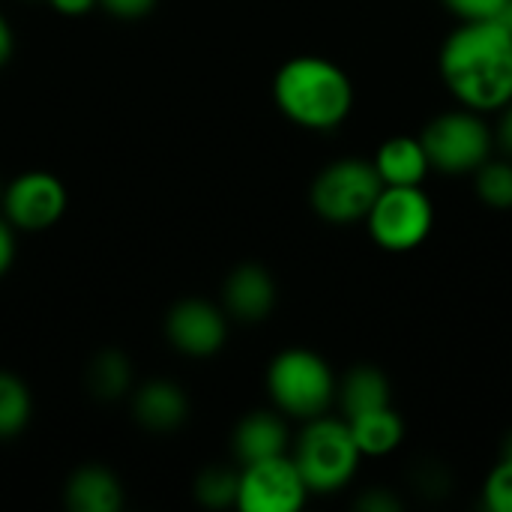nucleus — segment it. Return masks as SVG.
<instances>
[{"instance_id": "obj_1", "label": "nucleus", "mask_w": 512, "mask_h": 512, "mask_svg": "<svg viewBox=\"0 0 512 512\" xmlns=\"http://www.w3.org/2000/svg\"><path fill=\"white\" fill-rule=\"evenodd\" d=\"M438 69L453 99L489 114L512 102V30L501 21H462L441 45Z\"/></svg>"}, {"instance_id": "obj_2", "label": "nucleus", "mask_w": 512, "mask_h": 512, "mask_svg": "<svg viewBox=\"0 0 512 512\" xmlns=\"http://www.w3.org/2000/svg\"><path fill=\"white\" fill-rule=\"evenodd\" d=\"M273 99L291 123L327 132L348 120L354 108V84L333 60L300 54L276 72Z\"/></svg>"}, {"instance_id": "obj_3", "label": "nucleus", "mask_w": 512, "mask_h": 512, "mask_svg": "<svg viewBox=\"0 0 512 512\" xmlns=\"http://www.w3.org/2000/svg\"><path fill=\"white\" fill-rule=\"evenodd\" d=\"M309 495H333L345 489L360 471V450L354 444L348 420L336 417H312L300 432L291 453Z\"/></svg>"}, {"instance_id": "obj_4", "label": "nucleus", "mask_w": 512, "mask_h": 512, "mask_svg": "<svg viewBox=\"0 0 512 512\" xmlns=\"http://www.w3.org/2000/svg\"><path fill=\"white\" fill-rule=\"evenodd\" d=\"M336 375L330 363L306 348H288L267 369V390L279 414L312 420L327 414L336 399Z\"/></svg>"}, {"instance_id": "obj_5", "label": "nucleus", "mask_w": 512, "mask_h": 512, "mask_svg": "<svg viewBox=\"0 0 512 512\" xmlns=\"http://www.w3.org/2000/svg\"><path fill=\"white\" fill-rule=\"evenodd\" d=\"M420 141L429 153L432 171L444 174H474L495 147V132L480 111L453 108L426 123Z\"/></svg>"}, {"instance_id": "obj_6", "label": "nucleus", "mask_w": 512, "mask_h": 512, "mask_svg": "<svg viewBox=\"0 0 512 512\" xmlns=\"http://www.w3.org/2000/svg\"><path fill=\"white\" fill-rule=\"evenodd\" d=\"M384 183L372 162L366 159H339L327 165L309 192L312 210L330 225H354L363 222L381 195Z\"/></svg>"}, {"instance_id": "obj_7", "label": "nucleus", "mask_w": 512, "mask_h": 512, "mask_svg": "<svg viewBox=\"0 0 512 512\" xmlns=\"http://www.w3.org/2000/svg\"><path fill=\"white\" fill-rule=\"evenodd\" d=\"M363 222L381 249L411 252L432 234L435 204L423 186H384Z\"/></svg>"}, {"instance_id": "obj_8", "label": "nucleus", "mask_w": 512, "mask_h": 512, "mask_svg": "<svg viewBox=\"0 0 512 512\" xmlns=\"http://www.w3.org/2000/svg\"><path fill=\"white\" fill-rule=\"evenodd\" d=\"M306 498L309 489L288 453L240 468L237 507L243 512H297Z\"/></svg>"}, {"instance_id": "obj_9", "label": "nucleus", "mask_w": 512, "mask_h": 512, "mask_svg": "<svg viewBox=\"0 0 512 512\" xmlns=\"http://www.w3.org/2000/svg\"><path fill=\"white\" fill-rule=\"evenodd\" d=\"M0 204L12 228L45 231L66 213V186L48 171H24L3 189Z\"/></svg>"}, {"instance_id": "obj_10", "label": "nucleus", "mask_w": 512, "mask_h": 512, "mask_svg": "<svg viewBox=\"0 0 512 512\" xmlns=\"http://www.w3.org/2000/svg\"><path fill=\"white\" fill-rule=\"evenodd\" d=\"M165 333L171 345L186 357H213L228 339V321L222 309L201 297H186L171 306L165 318Z\"/></svg>"}, {"instance_id": "obj_11", "label": "nucleus", "mask_w": 512, "mask_h": 512, "mask_svg": "<svg viewBox=\"0 0 512 512\" xmlns=\"http://www.w3.org/2000/svg\"><path fill=\"white\" fill-rule=\"evenodd\" d=\"M225 306L246 324L264 321L276 306V282L261 264H240L225 282Z\"/></svg>"}, {"instance_id": "obj_12", "label": "nucleus", "mask_w": 512, "mask_h": 512, "mask_svg": "<svg viewBox=\"0 0 512 512\" xmlns=\"http://www.w3.org/2000/svg\"><path fill=\"white\" fill-rule=\"evenodd\" d=\"M384 186H423L432 162L420 135H393L387 138L372 159Z\"/></svg>"}, {"instance_id": "obj_13", "label": "nucleus", "mask_w": 512, "mask_h": 512, "mask_svg": "<svg viewBox=\"0 0 512 512\" xmlns=\"http://www.w3.org/2000/svg\"><path fill=\"white\" fill-rule=\"evenodd\" d=\"M234 453L243 465L285 456L288 453V426L273 411H255L240 420L234 432Z\"/></svg>"}, {"instance_id": "obj_14", "label": "nucleus", "mask_w": 512, "mask_h": 512, "mask_svg": "<svg viewBox=\"0 0 512 512\" xmlns=\"http://www.w3.org/2000/svg\"><path fill=\"white\" fill-rule=\"evenodd\" d=\"M66 507L75 512H117L123 507V486L108 468L81 465L66 483Z\"/></svg>"}, {"instance_id": "obj_15", "label": "nucleus", "mask_w": 512, "mask_h": 512, "mask_svg": "<svg viewBox=\"0 0 512 512\" xmlns=\"http://www.w3.org/2000/svg\"><path fill=\"white\" fill-rule=\"evenodd\" d=\"M132 411H135L141 426H147L153 432H171V429H177L186 420L189 402H186V393L177 384H171V381H150V384H144L135 393Z\"/></svg>"}, {"instance_id": "obj_16", "label": "nucleus", "mask_w": 512, "mask_h": 512, "mask_svg": "<svg viewBox=\"0 0 512 512\" xmlns=\"http://www.w3.org/2000/svg\"><path fill=\"white\" fill-rule=\"evenodd\" d=\"M348 426L363 459H384L405 441V420L393 411V405L348 417Z\"/></svg>"}, {"instance_id": "obj_17", "label": "nucleus", "mask_w": 512, "mask_h": 512, "mask_svg": "<svg viewBox=\"0 0 512 512\" xmlns=\"http://www.w3.org/2000/svg\"><path fill=\"white\" fill-rule=\"evenodd\" d=\"M336 399L345 411V420L348 417H357V414H366V411H378V408H387L393 405V393H390V381L387 375L378 369V366H354L342 384L336 387Z\"/></svg>"}, {"instance_id": "obj_18", "label": "nucleus", "mask_w": 512, "mask_h": 512, "mask_svg": "<svg viewBox=\"0 0 512 512\" xmlns=\"http://www.w3.org/2000/svg\"><path fill=\"white\" fill-rule=\"evenodd\" d=\"M30 411H33V402H30L27 384L18 375L0 369V441L24 432Z\"/></svg>"}, {"instance_id": "obj_19", "label": "nucleus", "mask_w": 512, "mask_h": 512, "mask_svg": "<svg viewBox=\"0 0 512 512\" xmlns=\"http://www.w3.org/2000/svg\"><path fill=\"white\" fill-rule=\"evenodd\" d=\"M474 189L492 210H512V159H486L474 171Z\"/></svg>"}, {"instance_id": "obj_20", "label": "nucleus", "mask_w": 512, "mask_h": 512, "mask_svg": "<svg viewBox=\"0 0 512 512\" xmlns=\"http://www.w3.org/2000/svg\"><path fill=\"white\" fill-rule=\"evenodd\" d=\"M132 384V369L129 360L117 351H105L93 360L90 366V390L99 399H120Z\"/></svg>"}, {"instance_id": "obj_21", "label": "nucleus", "mask_w": 512, "mask_h": 512, "mask_svg": "<svg viewBox=\"0 0 512 512\" xmlns=\"http://www.w3.org/2000/svg\"><path fill=\"white\" fill-rule=\"evenodd\" d=\"M237 489H240V471H228V468H207L195 480V498L210 510L237 507Z\"/></svg>"}, {"instance_id": "obj_22", "label": "nucleus", "mask_w": 512, "mask_h": 512, "mask_svg": "<svg viewBox=\"0 0 512 512\" xmlns=\"http://www.w3.org/2000/svg\"><path fill=\"white\" fill-rule=\"evenodd\" d=\"M483 498H486V507L492 512H512V435L504 444L501 462L486 477Z\"/></svg>"}, {"instance_id": "obj_23", "label": "nucleus", "mask_w": 512, "mask_h": 512, "mask_svg": "<svg viewBox=\"0 0 512 512\" xmlns=\"http://www.w3.org/2000/svg\"><path fill=\"white\" fill-rule=\"evenodd\" d=\"M510 0H444L459 21H492L501 18Z\"/></svg>"}, {"instance_id": "obj_24", "label": "nucleus", "mask_w": 512, "mask_h": 512, "mask_svg": "<svg viewBox=\"0 0 512 512\" xmlns=\"http://www.w3.org/2000/svg\"><path fill=\"white\" fill-rule=\"evenodd\" d=\"M99 6L114 18L135 21V18H144L147 12H153L156 0H99Z\"/></svg>"}, {"instance_id": "obj_25", "label": "nucleus", "mask_w": 512, "mask_h": 512, "mask_svg": "<svg viewBox=\"0 0 512 512\" xmlns=\"http://www.w3.org/2000/svg\"><path fill=\"white\" fill-rule=\"evenodd\" d=\"M357 510L363 512H396L402 510V501L396 495H390L387 489H375V492H366L360 501H357Z\"/></svg>"}, {"instance_id": "obj_26", "label": "nucleus", "mask_w": 512, "mask_h": 512, "mask_svg": "<svg viewBox=\"0 0 512 512\" xmlns=\"http://www.w3.org/2000/svg\"><path fill=\"white\" fill-rule=\"evenodd\" d=\"M495 144L507 159H512V102H507L501 108V120H498V129H495Z\"/></svg>"}, {"instance_id": "obj_27", "label": "nucleus", "mask_w": 512, "mask_h": 512, "mask_svg": "<svg viewBox=\"0 0 512 512\" xmlns=\"http://www.w3.org/2000/svg\"><path fill=\"white\" fill-rule=\"evenodd\" d=\"M12 258H15V228L0 219V276L12 267Z\"/></svg>"}, {"instance_id": "obj_28", "label": "nucleus", "mask_w": 512, "mask_h": 512, "mask_svg": "<svg viewBox=\"0 0 512 512\" xmlns=\"http://www.w3.org/2000/svg\"><path fill=\"white\" fill-rule=\"evenodd\" d=\"M48 3L63 15H87L93 6H99V0H48Z\"/></svg>"}, {"instance_id": "obj_29", "label": "nucleus", "mask_w": 512, "mask_h": 512, "mask_svg": "<svg viewBox=\"0 0 512 512\" xmlns=\"http://www.w3.org/2000/svg\"><path fill=\"white\" fill-rule=\"evenodd\" d=\"M12 48H15V39H12V27L9 21L0 15V66L12 57Z\"/></svg>"}, {"instance_id": "obj_30", "label": "nucleus", "mask_w": 512, "mask_h": 512, "mask_svg": "<svg viewBox=\"0 0 512 512\" xmlns=\"http://www.w3.org/2000/svg\"><path fill=\"white\" fill-rule=\"evenodd\" d=\"M501 21H504V24H507V27H510V30H512V0H510V3H507V9H504Z\"/></svg>"}, {"instance_id": "obj_31", "label": "nucleus", "mask_w": 512, "mask_h": 512, "mask_svg": "<svg viewBox=\"0 0 512 512\" xmlns=\"http://www.w3.org/2000/svg\"><path fill=\"white\" fill-rule=\"evenodd\" d=\"M0 195H3V189H0Z\"/></svg>"}]
</instances>
